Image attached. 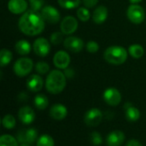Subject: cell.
Returning a JSON list of instances; mask_svg holds the SVG:
<instances>
[{
  "label": "cell",
  "mask_w": 146,
  "mask_h": 146,
  "mask_svg": "<svg viewBox=\"0 0 146 146\" xmlns=\"http://www.w3.org/2000/svg\"><path fill=\"white\" fill-rule=\"evenodd\" d=\"M50 115L56 121H62L68 115V109L62 104H56L50 109Z\"/></svg>",
  "instance_id": "cell-16"
},
{
  "label": "cell",
  "mask_w": 146,
  "mask_h": 146,
  "mask_svg": "<svg viewBox=\"0 0 146 146\" xmlns=\"http://www.w3.org/2000/svg\"><path fill=\"white\" fill-rule=\"evenodd\" d=\"M44 0H29V5L31 7V9L35 11H40L44 7Z\"/></svg>",
  "instance_id": "cell-32"
},
{
  "label": "cell",
  "mask_w": 146,
  "mask_h": 146,
  "mask_svg": "<svg viewBox=\"0 0 146 146\" xmlns=\"http://www.w3.org/2000/svg\"><path fill=\"white\" fill-rule=\"evenodd\" d=\"M104 100L110 106H117L121 102V94L115 87H110L106 89L103 95Z\"/></svg>",
  "instance_id": "cell-10"
},
{
  "label": "cell",
  "mask_w": 146,
  "mask_h": 146,
  "mask_svg": "<svg viewBox=\"0 0 146 146\" xmlns=\"http://www.w3.org/2000/svg\"><path fill=\"white\" fill-rule=\"evenodd\" d=\"M2 124L4 128L6 129H13L15 127L16 121L15 117L12 115H6L3 116V120H2Z\"/></svg>",
  "instance_id": "cell-28"
},
{
  "label": "cell",
  "mask_w": 146,
  "mask_h": 146,
  "mask_svg": "<svg viewBox=\"0 0 146 146\" xmlns=\"http://www.w3.org/2000/svg\"><path fill=\"white\" fill-rule=\"evenodd\" d=\"M67 84V77L59 69L52 70L49 73L45 80V88L51 94L61 93Z\"/></svg>",
  "instance_id": "cell-2"
},
{
  "label": "cell",
  "mask_w": 146,
  "mask_h": 146,
  "mask_svg": "<svg viewBox=\"0 0 146 146\" xmlns=\"http://www.w3.org/2000/svg\"><path fill=\"white\" fill-rule=\"evenodd\" d=\"M17 140L19 144L33 145L38 140V132L34 128L22 129L17 133Z\"/></svg>",
  "instance_id": "cell-7"
},
{
  "label": "cell",
  "mask_w": 146,
  "mask_h": 146,
  "mask_svg": "<svg viewBox=\"0 0 146 146\" xmlns=\"http://www.w3.org/2000/svg\"><path fill=\"white\" fill-rule=\"evenodd\" d=\"M128 53L127 50L120 45H112L108 47L104 54L105 61L113 65L123 64L127 59Z\"/></svg>",
  "instance_id": "cell-3"
},
{
  "label": "cell",
  "mask_w": 146,
  "mask_h": 146,
  "mask_svg": "<svg viewBox=\"0 0 146 146\" xmlns=\"http://www.w3.org/2000/svg\"><path fill=\"white\" fill-rule=\"evenodd\" d=\"M58 4L66 9H73L78 8L81 3V0H57Z\"/></svg>",
  "instance_id": "cell-26"
},
{
  "label": "cell",
  "mask_w": 146,
  "mask_h": 146,
  "mask_svg": "<svg viewBox=\"0 0 146 146\" xmlns=\"http://www.w3.org/2000/svg\"><path fill=\"white\" fill-rule=\"evenodd\" d=\"M54 145L55 142L53 138L48 134H44L39 137L36 143L37 146H54Z\"/></svg>",
  "instance_id": "cell-27"
},
{
  "label": "cell",
  "mask_w": 146,
  "mask_h": 146,
  "mask_svg": "<svg viewBox=\"0 0 146 146\" xmlns=\"http://www.w3.org/2000/svg\"><path fill=\"white\" fill-rule=\"evenodd\" d=\"M33 104L34 106L39 110H45L48 105H49V100L47 98V97L44 94H38L33 100Z\"/></svg>",
  "instance_id": "cell-23"
},
{
  "label": "cell",
  "mask_w": 146,
  "mask_h": 146,
  "mask_svg": "<svg viewBox=\"0 0 146 146\" xmlns=\"http://www.w3.org/2000/svg\"><path fill=\"white\" fill-rule=\"evenodd\" d=\"M13 54L8 49H3L0 51V65L1 67H4L12 61Z\"/></svg>",
  "instance_id": "cell-24"
},
{
  "label": "cell",
  "mask_w": 146,
  "mask_h": 146,
  "mask_svg": "<svg viewBox=\"0 0 146 146\" xmlns=\"http://www.w3.org/2000/svg\"><path fill=\"white\" fill-rule=\"evenodd\" d=\"M63 33L62 32H55V33H52L51 35H50V43L55 44V45H57V44H60L62 42L64 41L63 39Z\"/></svg>",
  "instance_id": "cell-30"
},
{
  "label": "cell",
  "mask_w": 146,
  "mask_h": 146,
  "mask_svg": "<svg viewBox=\"0 0 146 146\" xmlns=\"http://www.w3.org/2000/svg\"><path fill=\"white\" fill-rule=\"evenodd\" d=\"M15 49L16 52L19 55L26 56V55H27V54L30 53L32 47H31L30 43L27 40H26V39H21V40H18L15 43Z\"/></svg>",
  "instance_id": "cell-21"
},
{
  "label": "cell",
  "mask_w": 146,
  "mask_h": 146,
  "mask_svg": "<svg viewBox=\"0 0 146 146\" xmlns=\"http://www.w3.org/2000/svg\"><path fill=\"white\" fill-rule=\"evenodd\" d=\"M41 15L46 22L50 24H56L61 19V15L58 9L51 5L44 6L41 10Z\"/></svg>",
  "instance_id": "cell-9"
},
{
  "label": "cell",
  "mask_w": 146,
  "mask_h": 146,
  "mask_svg": "<svg viewBox=\"0 0 146 146\" xmlns=\"http://www.w3.org/2000/svg\"><path fill=\"white\" fill-rule=\"evenodd\" d=\"M128 53L130 54V56L132 57H133L135 59H139V58H141L144 56L145 50H144V47L141 44H133L129 46Z\"/></svg>",
  "instance_id": "cell-22"
},
{
  "label": "cell",
  "mask_w": 146,
  "mask_h": 146,
  "mask_svg": "<svg viewBox=\"0 0 146 146\" xmlns=\"http://www.w3.org/2000/svg\"><path fill=\"white\" fill-rule=\"evenodd\" d=\"M53 63L58 69H66L70 64V56L68 53L64 50L57 51L53 56Z\"/></svg>",
  "instance_id": "cell-13"
},
{
  "label": "cell",
  "mask_w": 146,
  "mask_h": 146,
  "mask_svg": "<svg viewBox=\"0 0 146 146\" xmlns=\"http://www.w3.org/2000/svg\"><path fill=\"white\" fill-rule=\"evenodd\" d=\"M0 146H19V142L13 136L4 134L0 138Z\"/></svg>",
  "instance_id": "cell-25"
},
{
  "label": "cell",
  "mask_w": 146,
  "mask_h": 146,
  "mask_svg": "<svg viewBox=\"0 0 146 146\" xmlns=\"http://www.w3.org/2000/svg\"><path fill=\"white\" fill-rule=\"evenodd\" d=\"M127 146H144L139 140L137 139H131L127 142Z\"/></svg>",
  "instance_id": "cell-37"
},
{
  "label": "cell",
  "mask_w": 146,
  "mask_h": 146,
  "mask_svg": "<svg viewBox=\"0 0 146 146\" xmlns=\"http://www.w3.org/2000/svg\"><path fill=\"white\" fill-rule=\"evenodd\" d=\"M90 139H91V142L93 145L98 146L100 145H102L103 143V139H102V136L98 132H93L91 136H90Z\"/></svg>",
  "instance_id": "cell-33"
},
{
  "label": "cell",
  "mask_w": 146,
  "mask_h": 146,
  "mask_svg": "<svg viewBox=\"0 0 146 146\" xmlns=\"http://www.w3.org/2000/svg\"><path fill=\"white\" fill-rule=\"evenodd\" d=\"M35 70L39 74H45L49 72L50 70V66L48 63L44 62H38L35 65Z\"/></svg>",
  "instance_id": "cell-31"
},
{
  "label": "cell",
  "mask_w": 146,
  "mask_h": 146,
  "mask_svg": "<svg viewBox=\"0 0 146 146\" xmlns=\"http://www.w3.org/2000/svg\"><path fill=\"white\" fill-rule=\"evenodd\" d=\"M33 49L34 53L41 57L46 56L50 51V44L45 38H37L33 45Z\"/></svg>",
  "instance_id": "cell-11"
},
{
  "label": "cell",
  "mask_w": 146,
  "mask_h": 146,
  "mask_svg": "<svg viewBox=\"0 0 146 146\" xmlns=\"http://www.w3.org/2000/svg\"><path fill=\"white\" fill-rule=\"evenodd\" d=\"M33 68V60L29 57H21L14 64V72L18 77H25L31 73Z\"/></svg>",
  "instance_id": "cell-4"
},
{
  "label": "cell",
  "mask_w": 146,
  "mask_h": 146,
  "mask_svg": "<svg viewBox=\"0 0 146 146\" xmlns=\"http://www.w3.org/2000/svg\"><path fill=\"white\" fill-rule=\"evenodd\" d=\"M108 9L105 6H98L96 8L92 14V20L97 24H102L104 23L107 18H108Z\"/></svg>",
  "instance_id": "cell-20"
},
{
  "label": "cell",
  "mask_w": 146,
  "mask_h": 146,
  "mask_svg": "<svg viewBox=\"0 0 146 146\" xmlns=\"http://www.w3.org/2000/svg\"><path fill=\"white\" fill-rule=\"evenodd\" d=\"M18 27L20 31L25 35L36 36L44 31L45 21L38 11L28 9L19 19Z\"/></svg>",
  "instance_id": "cell-1"
},
{
  "label": "cell",
  "mask_w": 146,
  "mask_h": 146,
  "mask_svg": "<svg viewBox=\"0 0 146 146\" xmlns=\"http://www.w3.org/2000/svg\"><path fill=\"white\" fill-rule=\"evenodd\" d=\"M82 2H83L84 7L87 9H92L98 4V0H82Z\"/></svg>",
  "instance_id": "cell-35"
},
{
  "label": "cell",
  "mask_w": 146,
  "mask_h": 146,
  "mask_svg": "<svg viewBox=\"0 0 146 146\" xmlns=\"http://www.w3.org/2000/svg\"><path fill=\"white\" fill-rule=\"evenodd\" d=\"M129 1L132 4H138L140 2H142V0H129Z\"/></svg>",
  "instance_id": "cell-39"
},
{
  "label": "cell",
  "mask_w": 146,
  "mask_h": 146,
  "mask_svg": "<svg viewBox=\"0 0 146 146\" xmlns=\"http://www.w3.org/2000/svg\"><path fill=\"white\" fill-rule=\"evenodd\" d=\"M127 15L128 20L134 24H140L145 18V13L144 9L139 4H132L127 10Z\"/></svg>",
  "instance_id": "cell-5"
},
{
  "label": "cell",
  "mask_w": 146,
  "mask_h": 146,
  "mask_svg": "<svg viewBox=\"0 0 146 146\" xmlns=\"http://www.w3.org/2000/svg\"><path fill=\"white\" fill-rule=\"evenodd\" d=\"M8 9L15 15L23 14L27 10V3L26 0H9L8 3Z\"/></svg>",
  "instance_id": "cell-17"
},
{
  "label": "cell",
  "mask_w": 146,
  "mask_h": 146,
  "mask_svg": "<svg viewBox=\"0 0 146 146\" xmlns=\"http://www.w3.org/2000/svg\"><path fill=\"white\" fill-rule=\"evenodd\" d=\"M86 49L90 53H96L99 50V44L96 41L91 40V41H88L87 44H86Z\"/></svg>",
  "instance_id": "cell-34"
},
{
  "label": "cell",
  "mask_w": 146,
  "mask_h": 146,
  "mask_svg": "<svg viewBox=\"0 0 146 146\" xmlns=\"http://www.w3.org/2000/svg\"><path fill=\"white\" fill-rule=\"evenodd\" d=\"M27 98H28V96H27L25 92H21V93L19 94V96H18V99H19V101H21V102H24V101H26Z\"/></svg>",
  "instance_id": "cell-38"
},
{
  "label": "cell",
  "mask_w": 146,
  "mask_h": 146,
  "mask_svg": "<svg viewBox=\"0 0 146 146\" xmlns=\"http://www.w3.org/2000/svg\"><path fill=\"white\" fill-rule=\"evenodd\" d=\"M124 109L126 110V118L130 122H135L140 118V111L139 109L134 107L130 103H126L124 105Z\"/></svg>",
  "instance_id": "cell-19"
},
{
  "label": "cell",
  "mask_w": 146,
  "mask_h": 146,
  "mask_svg": "<svg viewBox=\"0 0 146 146\" xmlns=\"http://www.w3.org/2000/svg\"><path fill=\"white\" fill-rule=\"evenodd\" d=\"M77 16L79 18L80 21L86 22L87 21H89L90 17H91V13L89 11V9L86 8V7H80L77 9Z\"/></svg>",
  "instance_id": "cell-29"
},
{
  "label": "cell",
  "mask_w": 146,
  "mask_h": 146,
  "mask_svg": "<svg viewBox=\"0 0 146 146\" xmlns=\"http://www.w3.org/2000/svg\"><path fill=\"white\" fill-rule=\"evenodd\" d=\"M64 47L72 52H80L84 48V42L81 38L74 36H68L63 41Z\"/></svg>",
  "instance_id": "cell-12"
},
{
  "label": "cell",
  "mask_w": 146,
  "mask_h": 146,
  "mask_svg": "<svg viewBox=\"0 0 146 146\" xmlns=\"http://www.w3.org/2000/svg\"><path fill=\"white\" fill-rule=\"evenodd\" d=\"M64 74L67 77V79H72L74 76V71L73 68H67L66 69H64Z\"/></svg>",
  "instance_id": "cell-36"
},
{
  "label": "cell",
  "mask_w": 146,
  "mask_h": 146,
  "mask_svg": "<svg viewBox=\"0 0 146 146\" xmlns=\"http://www.w3.org/2000/svg\"><path fill=\"white\" fill-rule=\"evenodd\" d=\"M44 86V80L42 77L38 74L31 75L27 80V87L29 91L33 92H39Z\"/></svg>",
  "instance_id": "cell-18"
},
{
  "label": "cell",
  "mask_w": 146,
  "mask_h": 146,
  "mask_svg": "<svg viewBox=\"0 0 146 146\" xmlns=\"http://www.w3.org/2000/svg\"><path fill=\"white\" fill-rule=\"evenodd\" d=\"M79 23L75 17L68 15L62 19L60 24L61 32L64 35H70L73 34L78 28Z\"/></svg>",
  "instance_id": "cell-8"
},
{
  "label": "cell",
  "mask_w": 146,
  "mask_h": 146,
  "mask_svg": "<svg viewBox=\"0 0 146 146\" xmlns=\"http://www.w3.org/2000/svg\"><path fill=\"white\" fill-rule=\"evenodd\" d=\"M20 146H30V145H27V144H20Z\"/></svg>",
  "instance_id": "cell-40"
},
{
  "label": "cell",
  "mask_w": 146,
  "mask_h": 146,
  "mask_svg": "<svg viewBox=\"0 0 146 146\" xmlns=\"http://www.w3.org/2000/svg\"><path fill=\"white\" fill-rule=\"evenodd\" d=\"M18 118L23 124L29 125L33 122L35 119V114L31 107L23 106L18 111Z\"/></svg>",
  "instance_id": "cell-14"
},
{
  "label": "cell",
  "mask_w": 146,
  "mask_h": 146,
  "mask_svg": "<svg viewBox=\"0 0 146 146\" xmlns=\"http://www.w3.org/2000/svg\"><path fill=\"white\" fill-rule=\"evenodd\" d=\"M125 141V134L120 130H115L110 132L107 138L106 142L108 146H121Z\"/></svg>",
  "instance_id": "cell-15"
},
{
  "label": "cell",
  "mask_w": 146,
  "mask_h": 146,
  "mask_svg": "<svg viewBox=\"0 0 146 146\" xmlns=\"http://www.w3.org/2000/svg\"><path fill=\"white\" fill-rule=\"evenodd\" d=\"M103 120V113L97 108H92L86 111L84 116V121L86 126L94 127L98 126Z\"/></svg>",
  "instance_id": "cell-6"
}]
</instances>
